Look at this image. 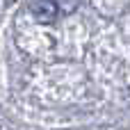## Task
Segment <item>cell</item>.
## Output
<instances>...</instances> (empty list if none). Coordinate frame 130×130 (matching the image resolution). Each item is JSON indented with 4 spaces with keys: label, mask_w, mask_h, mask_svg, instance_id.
<instances>
[{
    "label": "cell",
    "mask_w": 130,
    "mask_h": 130,
    "mask_svg": "<svg viewBox=\"0 0 130 130\" xmlns=\"http://www.w3.org/2000/svg\"><path fill=\"white\" fill-rule=\"evenodd\" d=\"M27 9L34 14V18L39 23H53L57 16V2L53 0H43V2H30Z\"/></svg>",
    "instance_id": "6da1fadb"
},
{
    "label": "cell",
    "mask_w": 130,
    "mask_h": 130,
    "mask_svg": "<svg viewBox=\"0 0 130 130\" xmlns=\"http://www.w3.org/2000/svg\"><path fill=\"white\" fill-rule=\"evenodd\" d=\"M75 7H78V2H57V9H64V11H71Z\"/></svg>",
    "instance_id": "7a4b0ae2"
}]
</instances>
